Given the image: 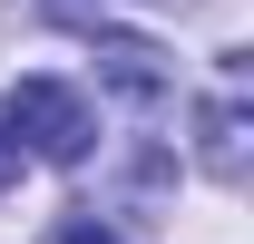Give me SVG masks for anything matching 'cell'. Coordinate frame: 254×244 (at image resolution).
Listing matches in <instances>:
<instances>
[{"label": "cell", "instance_id": "7a4b0ae2", "mask_svg": "<svg viewBox=\"0 0 254 244\" xmlns=\"http://www.w3.org/2000/svg\"><path fill=\"white\" fill-rule=\"evenodd\" d=\"M195 166H205V176H245V98L225 88V98H205V108H195Z\"/></svg>", "mask_w": 254, "mask_h": 244}, {"label": "cell", "instance_id": "3957f363", "mask_svg": "<svg viewBox=\"0 0 254 244\" xmlns=\"http://www.w3.org/2000/svg\"><path fill=\"white\" fill-rule=\"evenodd\" d=\"M98 68H108L127 98H166V68H157V49H147V39H108V49H98Z\"/></svg>", "mask_w": 254, "mask_h": 244}, {"label": "cell", "instance_id": "5b68a950", "mask_svg": "<svg viewBox=\"0 0 254 244\" xmlns=\"http://www.w3.org/2000/svg\"><path fill=\"white\" fill-rule=\"evenodd\" d=\"M10 176H20V147H10V127H0V185H10Z\"/></svg>", "mask_w": 254, "mask_h": 244}, {"label": "cell", "instance_id": "277c9868", "mask_svg": "<svg viewBox=\"0 0 254 244\" xmlns=\"http://www.w3.org/2000/svg\"><path fill=\"white\" fill-rule=\"evenodd\" d=\"M49 244H127V235H108L98 215H78V225H59V235H49Z\"/></svg>", "mask_w": 254, "mask_h": 244}, {"label": "cell", "instance_id": "6da1fadb", "mask_svg": "<svg viewBox=\"0 0 254 244\" xmlns=\"http://www.w3.org/2000/svg\"><path fill=\"white\" fill-rule=\"evenodd\" d=\"M0 127H10V147L49 156V166H78V156H88V137H98L88 98L68 88V78H20V98L0 108Z\"/></svg>", "mask_w": 254, "mask_h": 244}]
</instances>
